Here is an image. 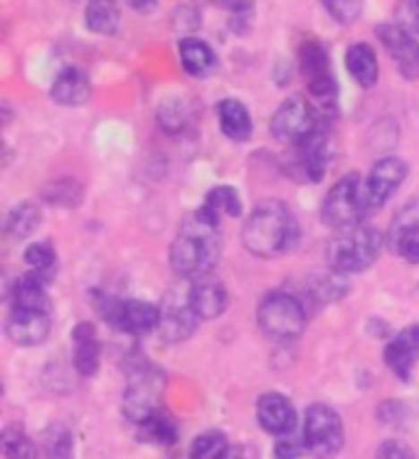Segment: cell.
<instances>
[{
    "label": "cell",
    "instance_id": "32",
    "mask_svg": "<svg viewBox=\"0 0 419 459\" xmlns=\"http://www.w3.org/2000/svg\"><path fill=\"white\" fill-rule=\"evenodd\" d=\"M25 262L30 264L32 274L45 280L57 267V255H55V247L50 242H32L30 247L25 250Z\"/></svg>",
    "mask_w": 419,
    "mask_h": 459
},
{
    "label": "cell",
    "instance_id": "31",
    "mask_svg": "<svg viewBox=\"0 0 419 459\" xmlns=\"http://www.w3.org/2000/svg\"><path fill=\"white\" fill-rule=\"evenodd\" d=\"M81 183L72 178H62L55 180V183H47L45 190H42V200L47 205H55V208H77L81 203Z\"/></svg>",
    "mask_w": 419,
    "mask_h": 459
},
{
    "label": "cell",
    "instance_id": "3",
    "mask_svg": "<svg viewBox=\"0 0 419 459\" xmlns=\"http://www.w3.org/2000/svg\"><path fill=\"white\" fill-rule=\"evenodd\" d=\"M380 245H382V238H380L378 230L358 225L353 230H343L336 240H330L326 260L336 274L365 272L372 262L378 260Z\"/></svg>",
    "mask_w": 419,
    "mask_h": 459
},
{
    "label": "cell",
    "instance_id": "9",
    "mask_svg": "<svg viewBox=\"0 0 419 459\" xmlns=\"http://www.w3.org/2000/svg\"><path fill=\"white\" fill-rule=\"evenodd\" d=\"M101 319L111 324L114 329L131 333V336H143L149 331L158 329L160 307L146 299H111L101 297L97 304Z\"/></svg>",
    "mask_w": 419,
    "mask_h": 459
},
{
    "label": "cell",
    "instance_id": "7",
    "mask_svg": "<svg viewBox=\"0 0 419 459\" xmlns=\"http://www.w3.org/2000/svg\"><path fill=\"white\" fill-rule=\"evenodd\" d=\"M257 324L269 339L291 341L296 339L306 326V309L294 294L274 291L260 304Z\"/></svg>",
    "mask_w": 419,
    "mask_h": 459
},
{
    "label": "cell",
    "instance_id": "42",
    "mask_svg": "<svg viewBox=\"0 0 419 459\" xmlns=\"http://www.w3.org/2000/svg\"><path fill=\"white\" fill-rule=\"evenodd\" d=\"M126 3H129L133 11H141V13H149L156 8V0H126Z\"/></svg>",
    "mask_w": 419,
    "mask_h": 459
},
{
    "label": "cell",
    "instance_id": "6",
    "mask_svg": "<svg viewBox=\"0 0 419 459\" xmlns=\"http://www.w3.org/2000/svg\"><path fill=\"white\" fill-rule=\"evenodd\" d=\"M365 203V183H360V176L348 173L329 190L323 200V222L333 230H353L358 228L363 218L368 215Z\"/></svg>",
    "mask_w": 419,
    "mask_h": 459
},
{
    "label": "cell",
    "instance_id": "33",
    "mask_svg": "<svg viewBox=\"0 0 419 459\" xmlns=\"http://www.w3.org/2000/svg\"><path fill=\"white\" fill-rule=\"evenodd\" d=\"M3 449L8 459H38V445L18 428L3 432Z\"/></svg>",
    "mask_w": 419,
    "mask_h": 459
},
{
    "label": "cell",
    "instance_id": "8",
    "mask_svg": "<svg viewBox=\"0 0 419 459\" xmlns=\"http://www.w3.org/2000/svg\"><path fill=\"white\" fill-rule=\"evenodd\" d=\"M323 124H329V121L313 107V101H309L306 97H289L279 109L274 111L269 129L274 139L296 146L304 139H309L313 131H319Z\"/></svg>",
    "mask_w": 419,
    "mask_h": 459
},
{
    "label": "cell",
    "instance_id": "36",
    "mask_svg": "<svg viewBox=\"0 0 419 459\" xmlns=\"http://www.w3.org/2000/svg\"><path fill=\"white\" fill-rule=\"evenodd\" d=\"M47 459H72V437L64 428H55L45 437Z\"/></svg>",
    "mask_w": 419,
    "mask_h": 459
},
{
    "label": "cell",
    "instance_id": "15",
    "mask_svg": "<svg viewBox=\"0 0 419 459\" xmlns=\"http://www.w3.org/2000/svg\"><path fill=\"white\" fill-rule=\"evenodd\" d=\"M50 314L40 311H18L13 309L5 321V333L15 346H40L50 336Z\"/></svg>",
    "mask_w": 419,
    "mask_h": 459
},
{
    "label": "cell",
    "instance_id": "35",
    "mask_svg": "<svg viewBox=\"0 0 419 459\" xmlns=\"http://www.w3.org/2000/svg\"><path fill=\"white\" fill-rule=\"evenodd\" d=\"M395 25L419 42V5L415 0H399L395 8Z\"/></svg>",
    "mask_w": 419,
    "mask_h": 459
},
{
    "label": "cell",
    "instance_id": "13",
    "mask_svg": "<svg viewBox=\"0 0 419 459\" xmlns=\"http://www.w3.org/2000/svg\"><path fill=\"white\" fill-rule=\"evenodd\" d=\"M375 32H378V40L382 42V48L398 65L399 74L405 80H419V42L395 22L378 25Z\"/></svg>",
    "mask_w": 419,
    "mask_h": 459
},
{
    "label": "cell",
    "instance_id": "25",
    "mask_svg": "<svg viewBox=\"0 0 419 459\" xmlns=\"http://www.w3.org/2000/svg\"><path fill=\"white\" fill-rule=\"evenodd\" d=\"M200 215H205L208 220H212L215 225H220V218H237L242 212V198L237 190L232 186H215L210 190L202 205L198 208Z\"/></svg>",
    "mask_w": 419,
    "mask_h": 459
},
{
    "label": "cell",
    "instance_id": "11",
    "mask_svg": "<svg viewBox=\"0 0 419 459\" xmlns=\"http://www.w3.org/2000/svg\"><path fill=\"white\" fill-rule=\"evenodd\" d=\"M294 176L306 183H319L329 166V124L313 131L309 139L294 146Z\"/></svg>",
    "mask_w": 419,
    "mask_h": 459
},
{
    "label": "cell",
    "instance_id": "17",
    "mask_svg": "<svg viewBox=\"0 0 419 459\" xmlns=\"http://www.w3.org/2000/svg\"><path fill=\"white\" fill-rule=\"evenodd\" d=\"M188 301L190 309L195 311V316L200 321L218 319L225 314L227 304H230V297H227V290L220 280H202L192 281L188 290Z\"/></svg>",
    "mask_w": 419,
    "mask_h": 459
},
{
    "label": "cell",
    "instance_id": "23",
    "mask_svg": "<svg viewBox=\"0 0 419 459\" xmlns=\"http://www.w3.org/2000/svg\"><path fill=\"white\" fill-rule=\"evenodd\" d=\"M346 67H348L350 77L358 82L360 87H375V82L380 77L378 67V55L370 48L368 42H355L350 45L348 52H346Z\"/></svg>",
    "mask_w": 419,
    "mask_h": 459
},
{
    "label": "cell",
    "instance_id": "16",
    "mask_svg": "<svg viewBox=\"0 0 419 459\" xmlns=\"http://www.w3.org/2000/svg\"><path fill=\"white\" fill-rule=\"evenodd\" d=\"M257 420L269 435H289L296 432V410L291 400L281 393H264L257 403Z\"/></svg>",
    "mask_w": 419,
    "mask_h": 459
},
{
    "label": "cell",
    "instance_id": "38",
    "mask_svg": "<svg viewBox=\"0 0 419 459\" xmlns=\"http://www.w3.org/2000/svg\"><path fill=\"white\" fill-rule=\"evenodd\" d=\"M158 121L168 134H175V131L185 126V111H183L178 101H166L158 111Z\"/></svg>",
    "mask_w": 419,
    "mask_h": 459
},
{
    "label": "cell",
    "instance_id": "43",
    "mask_svg": "<svg viewBox=\"0 0 419 459\" xmlns=\"http://www.w3.org/2000/svg\"><path fill=\"white\" fill-rule=\"evenodd\" d=\"M415 3H417V5H419V0H415Z\"/></svg>",
    "mask_w": 419,
    "mask_h": 459
},
{
    "label": "cell",
    "instance_id": "14",
    "mask_svg": "<svg viewBox=\"0 0 419 459\" xmlns=\"http://www.w3.org/2000/svg\"><path fill=\"white\" fill-rule=\"evenodd\" d=\"M419 360V324H409L398 331L385 346V363L402 383H407Z\"/></svg>",
    "mask_w": 419,
    "mask_h": 459
},
{
    "label": "cell",
    "instance_id": "30",
    "mask_svg": "<svg viewBox=\"0 0 419 459\" xmlns=\"http://www.w3.org/2000/svg\"><path fill=\"white\" fill-rule=\"evenodd\" d=\"M40 220L42 212L35 203H18L8 212V218H5V232L11 238H15V240H22V238H28V235H32L38 230Z\"/></svg>",
    "mask_w": 419,
    "mask_h": 459
},
{
    "label": "cell",
    "instance_id": "20",
    "mask_svg": "<svg viewBox=\"0 0 419 459\" xmlns=\"http://www.w3.org/2000/svg\"><path fill=\"white\" fill-rule=\"evenodd\" d=\"M52 100L62 104V107H80L90 100L91 84L87 72H81L80 67H67L62 70L55 82H52Z\"/></svg>",
    "mask_w": 419,
    "mask_h": 459
},
{
    "label": "cell",
    "instance_id": "41",
    "mask_svg": "<svg viewBox=\"0 0 419 459\" xmlns=\"http://www.w3.org/2000/svg\"><path fill=\"white\" fill-rule=\"evenodd\" d=\"M215 3L235 13V15H242V13H247L252 8V0H215Z\"/></svg>",
    "mask_w": 419,
    "mask_h": 459
},
{
    "label": "cell",
    "instance_id": "37",
    "mask_svg": "<svg viewBox=\"0 0 419 459\" xmlns=\"http://www.w3.org/2000/svg\"><path fill=\"white\" fill-rule=\"evenodd\" d=\"M306 449V442H304V435H296V432H289V435H281L277 437V445H274V457L277 459H296L301 457Z\"/></svg>",
    "mask_w": 419,
    "mask_h": 459
},
{
    "label": "cell",
    "instance_id": "1",
    "mask_svg": "<svg viewBox=\"0 0 419 459\" xmlns=\"http://www.w3.org/2000/svg\"><path fill=\"white\" fill-rule=\"evenodd\" d=\"M220 260V232L218 225L200 215L185 220L180 225L175 240L170 245V267L185 280L198 281L208 277V272Z\"/></svg>",
    "mask_w": 419,
    "mask_h": 459
},
{
    "label": "cell",
    "instance_id": "21",
    "mask_svg": "<svg viewBox=\"0 0 419 459\" xmlns=\"http://www.w3.org/2000/svg\"><path fill=\"white\" fill-rule=\"evenodd\" d=\"M13 309L18 311H40L50 314V294L45 290V280L38 274H25L13 284L11 291Z\"/></svg>",
    "mask_w": 419,
    "mask_h": 459
},
{
    "label": "cell",
    "instance_id": "10",
    "mask_svg": "<svg viewBox=\"0 0 419 459\" xmlns=\"http://www.w3.org/2000/svg\"><path fill=\"white\" fill-rule=\"evenodd\" d=\"M304 442L311 455L321 459H329L338 455L343 447V422L340 415L329 405L316 403L306 410V420H304Z\"/></svg>",
    "mask_w": 419,
    "mask_h": 459
},
{
    "label": "cell",
    "instance_id": "2",
    "mask_svg": "<svg viewBox=\"0 0 419 459\" xmlns=\"http://www.w3.org/2000/svg\"><path fill=\"white\" fill-rule=\"evenodd\" d=\"M296 238H299V225L289 208L279 200L260 203L242 228V242L247 252L261 260L284 255L296 242Z\"/></svg>",
    "mask_w": 419,
    "mask_h": 459
},
{
    "label": "cell",
    "instance_id": "5",
    "mask_svg": "<svg viewBox=\"0 0 419 459\" xmlns=\"http://www.w3.org/2000/svg\"><path fill=\"white\" fill-rule=\"evenodd\" d=\"M299 70L309 87L313 107L329 119L338 101V82L330 72V60L321 42H304L299 50Z\"/></svg>",
    "mask_w": 419,
    "mask_h": 459
},
{
    "label": "cell",
    "instance_id": "18",
    "mask_svg": "<svg viewBox=\"0 0 419 459\" xmlns=\"http://www.w3.org/2000/svg\"><path fill=\"white\" fill-rule=\"evenodd\" d=\"M72 341H74V351H72V363L80 376L91 378L99 370V339H97V329L90 321H81L72 331Z\"/></svg>",
    "mask_w": 419,
    "mask_h": 459
},
{
    "label": "cell",
    "instance_id": "12",
    "mask_svg": "<svg viewBox=\"0 0 419 459\" xmlns=\"http://www.w3.org/2000/svg\"><path fill=\"white\" fill-rule=\"evenodd\" d=\"M407 178V163L395 156L380 159L372 170H370L368 180H365V203L368 210H378L388 203L398 188Z\"/></svg>",
    "mask_w": 419,
    "mask_h": 459
},
{
    "label": "cell",
    "instance_id": "26",
    "mask_svg": "<svg viewBox=\"0 0 419 459\" xmlns=\"http://www.w3.org/2000/svg\"><path fill=\"white\" fill-rule=\"evenodd\" d=\"M218 121L222 134L232 141H247L252 136V117L237 100H222L218 104Z\"/></svg>",
    "mask_w": 419,
    "mask_h": 459
},
{
    "label": "cell",
    "instance_id": "24",
    "mask_svg": "<svg viewBox=\"0 0 419 459\" xmlns=\"http://www.w3.org/2000/svg\"><path fill=\"white\" fill-rule=\"evenodd\" d=\"M412 240H419V198L407 200L395 212L388 230V245L392 247V252H398L402 245Z\"/></svg>",
    "mask_w": 419,
    "mask_h": 459
},
{
    "label": "cell",
    "instance_id": "28",
    "mask_svg": "<svg viewBox=\"0 0 419 459\" xmlns=\"http://www.w3.org/2000/svg\"><path fill=\"white\" fill-rule=\"evenodd\" d=\"M190 459H240V452L232 447L230 439L225 437L220 429L202 432L200 437L192 439Z\"/></svg>",
    "mask_w": 419,
    "mask_h": 459
},
{
    "label": "cell",
    "instance_id": "19",
    "mask_svg": "<svg viewBox=\"0 0 419 459\" xmlns=\"http://www.w3.org/2000/svg\"><path fill=\"white\" fill-rule=\"evenodd\" d=\"M198 316L190 309V301L185 297L183 304H170L168 309H160L158 333L166 343H183L192 336V331L198 329Z\"/></svg>",
    "mask_w": 419,
    "mask_h": 459
},
{
    "label": "cell",
    "instance_id": "27",
    "mask_svg": "<svg viewBox=\"0 0 419 459\" xmlns=\"http://www.w3.org/2000/svg\"><path fill=\"white\" fill-rule=\"evenodd\" d=\"M87 28L97 35H114L119 30L121 11L116 0H90L87 11H84Z\"/></svg>",
    "mask_w": 419,
    "mask_h": 459
},
{
    "label": "cell",
    "instance_id": "22",
    "mask_svg": "<svg viewBox=\"0 0 419 459\" xmlns=\"http://www.w3.org/2000/svg\"><path fill=\"white\" fill-rule=\"evenodd\" d=\"M180 65L190 77H208L218 67V57L205 40L198 38H183L178 45Z\"/></svg>",
    "mask_w": 419,
    "mask_h": 459
},
{
    "label": "cell",
    "instance_id": "34",
    "mask_svg": "<svg viewBox=\"0 0 419 459\" xmlns=\"http://www.w3.org/2000/svg\"><path fill=\"white\" fill-rule=\"evenodd\" d=\"M329 15L340 25H350L360 18L365 0H321Z\"/></svg>",
    "mask_w": 419,
    "mask_h": 459
},
{
    "label": "cell",
    "instance_id": "39",
    "mask_svg": "<svg viewBox=\"0 0 419 459\" xmlns=\"http://www.w3.org/2000/svg\"><path fill=\"white\" fill-rule=\"evenodd\" d=\"M375 459H415V452L409 445L399 442V439H388L382 442L375 452Z\"/></svg>",
    "mask_w": 419,
    "mask_h": 459
},
{
    "label": "cell",
    "instance_id": "40",
    "mask_svg": "<svg viewBox=\"0 0 419 459\" xmlns=\"http://www.w3.org/2000/svg\"><path fill=\"white\" fill-rule=\"evenodd\" d=\"M398 255L402 260H407L409 264H419V240H412L407 245H402L398 250Z\"/></svg>",
    "mask_w": 419,
    "mask_h": 459
},
{
    "label": "cell",
    "instance_id": "4",
    "mask_svg": "<svg viewBox=\"0 0 419 459\" xmlns=\"http://www.w3.org/2000/svg\"><path fill=\"white\" fill-rule=\"evenodd\" d=\"M166 393V373L149 360H139L129 370V385L124 393V415L131 422H146L150 415L160 412V400Z\"/></svg>",
    "mask_w": 419,
    "mask_h": 459
},
{
    "label": "cell",
    "instance_id": "29",
    "mask_svg": "<svg viewBox=\"0 0 419 459\" xmlns=\"http://www.w3.org/2000/svg\"><path fill=\"white\" fill-rule=\"evenodd\" d=\"M139 437L150 442V445L170 447V445L178 439V425H175V420L160 410V412H156V415H150L146 422H141Z\"/></svg>",
    "mask_w": 419,
    "mask_h": 459
}]
</instances>
